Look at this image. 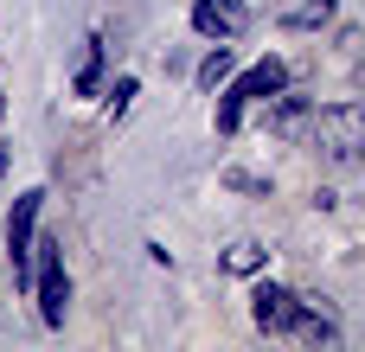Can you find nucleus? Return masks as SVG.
<instances>
[{
    "label": "nucleus",
    "mask_w": 365,
    "mask_h": 352,
    "mask_svg": "<svg viewBox=\"0 0 365 352\" xmlns=\"http://www.w3.org/2000/svg\"><path fill=\"white\" fill-rule=\"evenodd\" d=\"M282 83H289V64H282V58H263V64H250V71L231 83V96L257 103V96H282Z\"/></svg>",
    "instance_id": "obj_6"
},
{
    "label": "nucleus",
    "mask_w": 365,
    "mask_h": 352,
    "mask_svg": "<svg viewBox=\"0 0 365 352\" xmlns=\"http://www.w3.org/2000/svg\"><path fill=\"white\" fill-rule=\"evenodd\" d=\"M32 257H38V321H45V327H64V308H71L64 250H58L51 237H32Z\"/></svg>",
    "instance_id": "obj_2"
},
{
    "label": "nucleus",
    "mask_w": 365,
    "mask_h": 352,
    "mask_svg": "<svg viewBox=\"0 0 365 352\" xmlns=\"http://www.w3.org/2000/svg\"><path fill=\"white\" fill-rule=\"evenodd\" d=\"M0 109H6V103H0Z\"/></svg>",
    "instance_id": "obj_13"
},
{
    "label": "nucleus",
    "mask_w": 365,
    "mask_h": 352,
    "mask_svg": "<svg viewBox=\"0 0 365 352\" xmlns=\"http://www.w3.org/2000/svg\"><path fill=\"white\" fill-rule=\"evenodd\" d=\"M38 205H45V192H38V186L13 199V218H6V257H13V282H26V276H32V231H38Z\"/></svg>",
    "instance_id": "obj_3"
},
{
    "label": "nucleus",
    "mask_w": 365,
    "mask_h": 352,
    "mask_svg": "<svg viewBox=\"0 0 365 352\" xmlns=\"http://www.w3.org/2000/svg\"><path fill=\"white\" fill-rule=\"evenodd\" d=\"M308 141L334 160V167H365V103H327L308 122Z\"/></svg>",
    "instance_id": "obj_1"
},
{
    "label": "nucleus",
    "mask_w": 365,
    "mask_h": 352,
    "mask_svg": "<svg viewBox=\"0 0 365 352\" xmlns=\"http://www.w3.org/2000/svg\"><path fill=\"white\" fill-rule=\"evenodd\" d=\"M96 77H103V38H90V51H83V71H77V90H96Z\"/></svg>",
    "instance_id": "obj_9"
},
{
    "label": "nucleus",
    "mask_w": 365,
    "mask_h": 352,
    "mask_svg": "<svg viewBox=\"0 0 365 352\" xmlns=\"http://www.w3.org/2000/svg\"><path fill=\"white\" fill-rule=\"evenodd\" d=\"M128 103H135V77H115V90H109V115L122 122V115H128Z\"/></svg>",
    "instance_id": "obj_11"
},
{
    "label": "nucleus",
    "mask_w": 365,
    "mask_h": 352,
    "mask_svg": "<svg viewBox=\"0 0 365 352\" xmlns=\"http://www.w3.org/2000/svg\"><path fill=\"white\" fill-rule=\"evenodd\" d=\"M263 263H269V250H263L257 237H244V244H231V250H225V269H231V276H257Z\"/></svg>",
    "instance_id": "obj_7"
},
{
    "label": "nucleus",
    "mask_w": 365,
    "mask_h": 352,
    "mask_svg": "<svg viewBox=\"0 0 365 352\" xmlns=\"http://www.w3.org/2000/svg\"><path fill=\"white\" fill-rule=\"evenodd\" d=\"M302 295L295 289H282V282H257L250 289V321L263 327V333H295V321H302Z\"/></svg>",
    "instance_id": "obj_4"
},
{
    "label": "nucleus",
    "mask_w": 365,
    "mask_h": 352,
    "mask_svg": "<svg viewBox=\"0 0 365 352\" xmlns=\"http://www.w3.org/2000/svg\"><path fill=\"white\" fill-rule=\"evenodd\" d=\"M244 0H192V32H205V38H237L244 32Z\"/></svg>",
    "instance_id": "obj_5"
},
{
    "label": "nucleus",
    "mask_w": 365,
    "mask_h": 352,
    "mask_svg": "<svg viewBox=\"0 0 365 352\" xmlns=\"http://www.w3.org/2000/svg\"><path fill=\"white\" fill-rule=\"evenodd\" d=\"M237 115H244V96H231V90H225V103H218V135H231V128H237Z\"/></svg>",
    "instance_id": "obj_12"
},
{
    "label": "nucleus",
    "mask_w": 365,
    "mask_h": 352,
    "mask_svg": "<svg viewBox=\"0 0 365 352\" xmlns=\"http://www.w3.org/2000/svg\"><path fill=\"white\" fill-rule=\"evenodd\" d=\"M225 77H231V45H225V38H218V51H212V58H205V64H199V83H205V90H218V83H225Z\"/></svg>",
    "instance_id": "obj_8"
},
{
    "label": "nucleus",
    "mask_w": 365,
    "mask_h": 352,
    "mask_svg": "<svg viewBox=\"0 0 365 352\" xmlns=\"http://www.w3.org/2000/svg\"><path fill=\"white\" fill-rule=\"evenodd\" d=\"M321 19H334V0H308V6L289 13V26H321Z\"/></svg>",
    "instance_id": "obj_10"
}]
</instances>
